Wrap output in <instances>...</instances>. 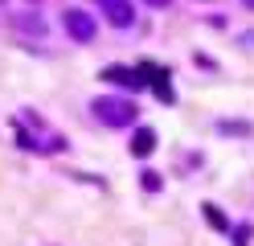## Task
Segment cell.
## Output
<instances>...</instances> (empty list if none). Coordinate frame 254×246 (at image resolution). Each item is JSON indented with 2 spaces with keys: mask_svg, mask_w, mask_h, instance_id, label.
<instances>
[{
  "mask_svg": "<svg viewBox=\"0 0 254 246\" xmlns=\"http://www.w3.org/2000/svg\"><path fill=\"white\" fill-rule=\"evenodd\" d=\"M90 111H94V119L107 123V127H131V123H135V115H139L135 103H127V98H111V94L94 98Z\"/></svg>",
  "mask_w": 254,
  "mask_h": 246,
  "instance_id": "6da1fadb",
  "label": "cell"
},
{
  "mask_svg": "<svg viewBox=\"0 0 254 246\" xmlns=\"http://www.w3.org/2000/svg\"><path fill=\"white\" fill-rule=\"evenodd\" d=\"M62 25H66V33L74 41H94V29H99L94 16L82 12V8H66V12H62Z\"/></svg>",
  "mask_w": 254,
  "mask_h": 246,
  "instance_id": "7a4b0ae2",
  "label": "cell"
},
{
  "mask_svg": "<svg viewBox=\"0 0 254 246\" xmlns=\"http://www.w3.org/2000/svg\"><path fill=\"white\" fill-rule=\"evenodd\" d=\"M99 4H103V16H107V21L115 25V29H127V25L135 21L131 0H99Z\"/></svg>",
  "mask_w": 254,
  "mask_h": 246,
  "instance_id": "3957f363",
  "label": "cell"
},
{
  "mask_svg": "<svg viewBox=\"0 0 254 246\" xmlns=\"http://www.w3.org/2000/svg\"><path fill=\"white\" fill-rule=\"evenodd\" d=\"M103 78L107 82H119V86H144V70H127V66H107L103 70Z\"/></svg>",
  "mask_w": 254,
  "mask_h": 246,
  "instance_id": "277c9868",
  "label": "cell"
},
{
  "mask_svg": "<svg viewBox=\"0 0 254 246\" xmlns=\"http://www.w3.org/2000/svg\"><path fill=\"white\" fill-rule=\"evenodd\" d=\"M156 152V131L152 127H135V136H131V156H152Z\"/></svg>",
  "mask_w": 254,
  "mask_h": 246,
  "instance_id": "5b68a950",
  "label": "cell"
},
{
  "mask_svg": "<svg viewBox=\"0 0 254 246\" xmlns=\"http://www.w3.org/2000/svg\"><path fill=\"white\" fill-rule=\"evenodd\" d=\"M156 98H160V103H172V98H177V94H172V86H168V74L156 78Z\"/></svg>",
  "mask_w": 254,
  "mask_h": 246,
  "instance_id": "8992f818",
  "label": "cell"
},
{
  "mask_svg": "<svg viewBox=\"0 0 254 246\" xmlns=\"http://www.w3.org/2000/svg\"><path fill=\"white\" fill-rule=\"evenodd\" d=\"M201 213H205V218H209V226H213V230H226V226H230L226 218H221V209H217V205H205Z\"/></svg>",
  "mask_w": 254,
  "mask_h": 246,
  "instance_id": "52a82bcc",
  "label": "cell"
},
{
  "mask_svg": "<svg viewBox=\"0 0 254 246\" xmlns=\"http://www.w3.org/2000/svg\"><path fill=\"white\" fill-rule=\"evenodd\" d=\"M139 180H144V189H148V193H156V189H160V176H156V172H144Z\"/></svg>",
  "mask_w": 254,
  "mask_h": 246,
  "instance_id": "ba28073f",
  "label": "cell"
},
{
  "mask_svg": "<svg viewBox=\"0 0 254 246\" xmlns=\"http://www.w3.org/2000/svg\"><path fill=\"white\" fill-rule=\"evenodd\" d=\"M148 4H152V8H164V4H168V0H148Z\"/></svg>",
  "mask_w": 254,
  "mask_h": 246,
  "instance_id": "9c48e42d",
  "label": "cell"
},
{
  "mask_svg": "<svg viewBox=\"0 0 254 246\" xmlns=\"http://www.w3.org/2000/svg\"><path fill=\"white\" fill-rule=\"evenodd\" d=\"M242 4H246V8H254V0H242Z\"/></svg>",
  "mask_w": 254,
  "mask_h": 246,
  "instance_id": "30bf717a",
  "label": "cell"
}]
</instances>
